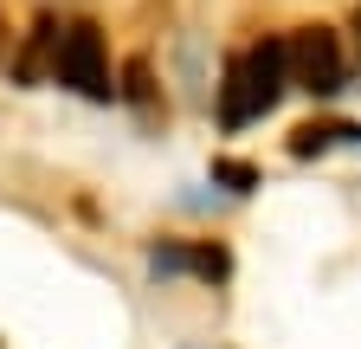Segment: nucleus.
<instances>
[{
    "label": "nucleus",
    "instance_id": "obj_6",
    "mask_svg": "<svg viewBox=\"0 0 361 349\" xmlns=\"http://www.w3.org/2000/svg\"><path fill=\"white\" fill-rule=\"evenodd\" d=\"M213 182H226L233 194H252L258 188V168L252 162H213Z\"/></svg>",
    "mask_w": 361,
    "mask_h": 349
},
{
    "label": "nucleus",
    "instance_id": "obj_5",
    "mask_svg": "<svg viewBox=\"0 0 361 349\" xmlns=\"http://www.w3.org/2000/svg\"><path fill=\"white\" fill-rule=\"evenodd\" d=\"M336 136H355V129H336V123H310V129H297V136H290V155H323Z\"/></svg>",
    "mask_w": 361,
    "mask_h": 349
},
{
    "label": "nucleus",
    "instance_id": "obj_3",
    "mask_svg": "<svg viewBox=\"0 0 361 349\" xmlns=\"http://www.w3.org/2000/svg\"><path fill=\"white\" fill-rule=\"evenodd\" d=\"M290 84H303L316 97H336L348 84V65H342V46H336L329 26H303L290 39Z\"/></svg>",
    "mask_w": 361,
    "mask_h": 349
},
{
    "label": "nucleus",
    "instance_id": "obj_1",
    "mask_svg": "<svg viewBox=\"0 0 361 349\" xmlns=\"http://www.w3.org/2000/svg\"><path fill=\"white\" fill-rule=\"evenodd\" d=\"M290 84V46H278V39H264V46H252L233 71H226V97H219V123L226 129H245L252 117L278 110Z\"/></svg>",
    "mask_w": 361,
    "mask_h": 349
},
{
    "label": "nucleus",
    "instance_id": "obj_4",
    "mask_svg": "<svg viewBox=\"0 0 361 349\" xmlns=\"http://www.w3.org/2000/svg\"><path fill=\"white\" fill-rule=\"evenodd\" d=\"M149 272L161 278V272H200V278H226V252L219 246H155L149 252Z\"/></svg>",
    "mask_w": 361,
    "mask_h": 349
},
{
    "label": "nucleus",
    "instance_id": "obj_7",
    "mask_svg": "<svg viewBox=\"0 0 361 349\" xmlns=\"http://www.w3.org/2000/svg\"><path fill=\"white\" fill-rule=\"evenodd\" d=\"M355 39H361V7H355Z\"/></svg>",
    "mask_w": 361,
    "mask_h": 349
},
{
    "label": "nucleus",
    "instance_id": "obj_2",
    "mask_svg": "<svg viewBox=\"0 0 361 349\" xmlns=\"http://www.w3.org/2000/svg\"><path fill=\"white\" fill-rule=\"evenodd\" d=\"M59 84H71L78 97H97V104L116 91L110 65H104V32L90 26V20L65 26V39H59Z\"/></svg>",
    "mask_w": 361,
    "mask_h": 349
}]
</instances>
